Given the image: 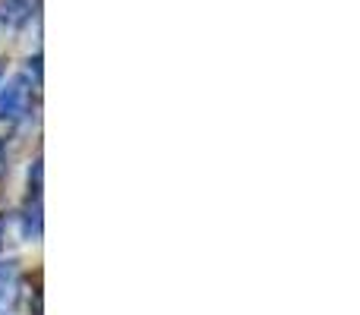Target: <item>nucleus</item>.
Segmentation results:
<instances>
[{
    "label": "nucleus",
    "mask_w": 360,
    "mask_h": 315,
    "mask_svg": "<svg viewBox=\"0 0 360 315\" xmlns=\"http://www.w3.org/2000/svg\"><path fill=\"white\" fill-rule=\"evenodd\" d=\"M32 92L25 79H13L10 86L0 88V120H22L29 114Z\"/></svg>",
    "instance_id": "f257e3e1"
},
{
    "label": "nucleus",
    "mask_w": 360,
    "mask_h": 315,
    "mask_svg": "<svg viewBox=\"0 0 360 315\" xmlns=\"http://www.w3.org/2000/svg\"><path fill=\"white\" fill-rule=\"evenodd\" d=\"M19 293V268L16 262H0V312H6L16 303Z\"/></svg>",
    "instance_id": "f03ea898"
},
{
    "label": "nucleus",
    "mask_w": 360,
    "mask_h": 315,
    "mask_svg": "<svg viewBox=\"0 0 360 315\" xmlns=\"http://www.w3.org/2000/svg\"><path fill=\"white\" fill-rule=\"evenodd\" d=\"M35 0H0V22L6 25H25L32 19Z\"/></svg>",
    "instance_id": "7ed1b4c3"
}]
</instances>
